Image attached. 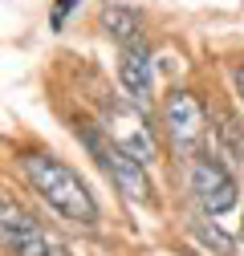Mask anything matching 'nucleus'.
<instances>
[{"label": "nucleus", "instance_id": "f257e3e1", "mask_svg": "<svg viewBox=\"0 0 244 256\" xmlns=\"http://www.w3.org/2000/svg\"><path fill=\"white\" fill-rule=\"evenodd\" d=\"M24 175L33 183V191L74 224H94L98 220V204L90 196V187L82 183V175L74 167H66L53 154H24Z\"/></svg>", "mask_w": 244, "mask_h": 256}, {"label": "nucleus", "instance_id": "f03ea898", "mask_svg": "<svg viewBox=\"0 0 244 256\" xmlns=\"http://www.w3.org/2000/svg\"><path fill=\"white\" fill-rule=\"evenodd\" d=\"M82 134V142L90 146V154L98 158V167L118 183V191L126 200H134V204H150V179H146V167L142 163H134L130 154H122L110 138H106V130H98V126H86V130H78Z\"/></svg>", "mask_w": 244, "mask_h": 256}, {"label": "nucleus", "instance_id": "7ed1b4c3", "mask_svg": "<svg viewBox=\"0 0 244 256\" xmlns=\"http://www.w3.org/2000/svg\"><path fill=\"white\" fill-rule=\"evenodd\" d=\"M102 130H106V138L122 154H130L134 163H142V167L155 163L159 146H155V130H150V118H146L142 106H134V102H110Z\"/></svg>", "mask_w": 244, "mask_h": 256}, {"label": "nucleus", "instance_id": "20e7f679", "mask_svg": "<svg viewBox=\"0 0 244 256\" xmlns=\"http://www.w3.org/2000/svg\"><path fill=\"white\" fill-rule=\"evenodd\" d=\"M0 240L16 256H70V248L57 236H49L33 212H24L12 200H0Z\"/></svg>", "mask_w": 244, "mask_h": 256}, {"label": "nucleus", "instance_id": "39448f33", "mask_svg": "<svg viewBox=\"0 0 244 256\" xmlns=\"http://www.w3.org/2000/svg\"><path fill=\"white\" fill-rule=\"evenodd\" d=\"M163 126L171 134V146L192 154L208 134V110L192 90H171L163 98Z\"/></svg>", "mask_w": 244, "mask_h": 256}, {"label": "nucleus", "instance_id": "423d86ee", "mask_svg": "<svg viewBox=\"0 0 244 256\" xmlns=\"http://www.w3.org/2000/svg\"><path fill=\"white\" fill-rule=\"evenodd\" d=\"M236 179L232 171L220 163L216 154H196L192 158V196L208 216H220L228 208H236Z\"/></svg>", "mask_w": 244, "mask_h": 256}, {"label": "nucleus", "instance_id": "0eeeda50", "mask_svg": "<svg viewBox=\"0 0 244 256\" xmlns=\"http://www.w3.org/2000/svg\"><path fill=\"white\" fill-rule=\"evenodd\" d=\"M118 82H122V94L134 102V106H146L150 102V45L146 41H134L122 49V61H118Z\"/></svg>", "mask_w": 244, "mask_h": 256}, {"label": "nucleus", "instance_id": "6e6552de", "mask_svg": "<svg viewBox=\"0 0 244 256\" xmlns=\"http://www.w3.org/2000/svg\"><path fill=\"white\" fill-rule=\"evenodd\" d=\"M102 28L126 49L134 41H142V12L138 8H126V4H106L102 8Z\"/></svg>", "mask_w": 244, "mask_h": 256}, {"label": "nucleus", "instance_id": "1a4fd4ad", "mask_svg": "<svg viewBox=\"0 0 244 256\" xmlns=\"http://www.w3.org/2000/svg\"><path fill=\"white\" fill-rule=\"evenodd\" d=\"M192 232H196V236H200L208 248H216L220 256H228V252H232V240H228V236L216 228V224H208V220H196V224H192Z\"/></svg>", "mask_w": 244, "mask_h": 256}, {"label": "nucleus", "instance_id": "9d476101", "mask_svg": "<svg viewBox=\"0 0 244 256\" xmlns=\"http://www.w3.org/2000/svg\"><path fill=\"white\" fill-rule=\"evenodd\" d=\"M78 8V0H57V4H53V16H49V28H53V33H61V28H66V16Z\"/></svg>", "mask_w": 244, "mask_h": 256}, {"label": "nucleus", "instance_id": "9b49d317", "mask_svg": "<svg viewBox=\"0 0 244 256\" xmlns=\"http://www.w3.org/2000/svg\"><path fill=\"white\" fill-rule=\"evenodd\" d=\"M236 90H240V98H244V61L236 66Z\"/></svg>", "mask_w": 244, "mask_h": 256}, {"label": "nucleus", "instance_id": "f8f14e48", "mask_svg": "<svg viewBox=\"0 0 244 256\" xmlns=\"http://www.w3.org/2000/svg\"><path fill=\"white\" fill-rule=\"evenodd\" d=\"M240 240H244V224H240Z\"/></svg>", "mask_w": 244, "mask_h": 256}]
</instances>
